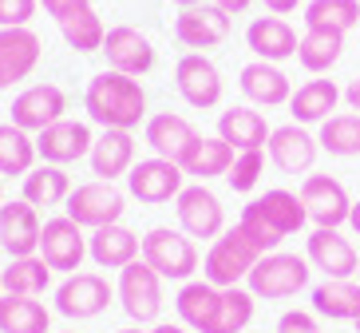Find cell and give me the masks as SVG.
I'll return each mask as SVG.
<instances>
[{"mask_svg": "<svg viewBox=\"0 0 360 333\" xmlns=\"http://www.w3.org/2000/svg\"><path fill=\"white\" fill-rule=\"evenodd\" d=\"M84 111L103 131H135L139 123H147V92L135 75L103 68L99 75L87 80Z\"/></svg>", "mask_w": 360, "mask_h": 333, "instance_id": "cell-1", "label": "cell"}, {"mask_svg": "<svg viewBox=\"0 0 360 333\" xmlns=\"http://www.w3.org/2000/svg\"><path fill=\"white\" fill-rule=\"evenodd\" d=\"M305 222H309V215H305L301 194L281 191V187L250 199V203L242 206V218H238V226L245 230V238H250L262 254L281 250V242H285L289 234H297Z\"/></svg>", "mask_w": 360, "mask_h": 333, "instance_id": "cell-2", "label": "cell"}, {"mask_svg": "<svg viewBox=\"0 0 360 333\" xmlns=\"http://www.w3.org/2000/svg\"><path fill=\"white\" fill-rule=\"evenodd\" d=\"M257 258H262V250L245 238L242 226H230V230H222V234L210 242V250H206V258H202V278L210 282V286H218V290L245 286V278H250V270L257 266Z\"/></svg>", "mask_w": 360, "mask_h": 333, "instance_id": "cell-3", "label": "cell"}, {"mask_svg": "<svg viewBox=\"0 0 360 333\" xmlns=\"http://www.w3.org/2000/svg\"><path fill=\"white\" fill-rule=\"evenodd\" d=\"M309 278H313L309 258L289 254V250H274V254H262L257 258V266L245 278V290L254 294V298H265V301H285V298H297V294L305 290Z\"/></svg>", "mask_w": 360, "mask_h": 333, "instance_id": "cell-4", "label": "cell"}, {"mask_svg": "<svg viewBox=\"0 0 360 333\" xmlns=\"http://www.w3.org/2000/svg\"><path fill=\"white\" fill-rule=\"evenodd\" d=\"M143 262L162 282H191L198 274V246L179 226H150L143 234Z\"/></svg>", "mask_w": 360, "mask_h": 333, "instance_id": "cell-5", "label": "cell"}, {"mask_svg": "<svg viewBox=\"0 0 360 333\" xmlns=\"http://www.w3.org/2000/svg\"><path fill=\"white\" fill-rule=\"evenodd\" d=\"M123 211H127V194L119 191L115 183H103V179L72 187V194H68V203H64V215L72 222H79L84 230L123 222Z\"/></svg>", "mask_w": 360, "mask_h": 333, "instance_id": "cell-6", "label": "cell"}, {"mask_svg": "<svg viewBox=\"0 0 360 333\" xmlns=\"http://www.w3.org/2000/svg\"><path fill=\"white\" fill-rule=\"evenodd\" d=\"M115 298L123 306L135 325H150L159 322L162 313V278L147 266L143 258H135L131 266L119 270V286H115Z\"/></svg>", "mask_w": 360, "mask_h": 333, "instance_id": "cell-7", "label": "cell"}, {"mask_svg": "<svg viewBox=\"0 0 360 333\" xmlns=\"http://www.w3.org/2000/svg\"><path fill=\"white\" fill-rule=\"evenodd\" d=\"M111 301H115V286L103 274H91V270H75L56 286V313H64L72 322L99 318Z\"/></svg>", "mask_w": 360, "mask_h": 333, "instance_id": "cell-8", "label": "cell"}, {"mask_svg": "<svg viewBox=\"0 0 360 333\" xmlns=\"http://www.w3.org/2000/svg\"><path fill=\"white\" fill-rule=\"evenodd\" d=\"M174 218L182 234L202 238V242H214L226 230V206L206 183L182 187V194L174 199Z\"/></svg>", "mask_w": 360, "mask_h": 333, "instance_id": "cell-9", "label": "cell"}, {"mask_svg": "<svg viewBox=\"0 0 360 333\" xmlns=\"http://www.w3.org/2000/svg\"><path fill=\"white\" fill-rule=\"evenodd\" d=\"M174 87H179V96L186 99V108L194 111H210L222 103V72L214 64L206 52H186L174 64Z\"/></svg>", "mask_w": 360, "mask_h": 333, "instance_id": "cell-10", "label": "cell"}, {"mask_svg": "<svg viewBox=\"0 0 360 333\" xmlns=\"http://www.w3.org/2000/svg\"><path fill=\"white\" fill-rule=\"evenodd\" d=\"M182 187H186V175H182L179 163L170 159H159V155H150V159H139L135 167L127 171V194L139 199L143 206H162L170 199H179Z\"/></svg>", "mask_w": 360, "mask_h": 333, "instance_id": "cell-11", "label": "cell"}, {"mask_svg": "<svg viewBox=\"0 0 360 333\" xmlns=\"http://www.w3.org/2000/svg\"><path fill=\"white\" fill-rule=\"evenodd\" d=\"M179 322L191 333H222L226 322V290L210 286L206 278H191L182 282L179 298H174Z\"/></svg>", "mask_w": 360, "mask_h": 333, "instance_id": "cell-12", "label": "cell"}, {"mask_svg": "<svg viewBox=\"0 0 360 333\" xmlns=\"http://www.w3.org/2000/svg\"><path fill=\"white\" fill-rule=\"evenodd\" d=\"M301 203H305V215L313 226H328V230H340L352 215V199L345 191L340 179L333 175H305L301 179Z\"/></svg>", "mask_w": 360, "mask_h": 333, "instance_id": "cell-13", "label": "cell"}, {"mask_svg": "<svg viewBox=\"0 0 360 333\" xmlns=\"http://www.w3.org/2000/svg\"><path fill=\"white\" fill-rule=\"evenodd\" d=\"M40 258L56 274H75L87 258V230L79 222H72L68 215L48 218L40 230Z\"/></svg>", "mask_w": 360, "mask_h": 333, "instance_id": "cell-14", "label": "cell"}, {"mask_svg": "<svg viewBox=\"0 0 360 333\" xmlns=\"http://www.w3.org/2000/svg\"><path fill=\"white\" fill-rule=\"evenodd\" d=\"M64 115H68L64 87H56V84H32V87H24L20 96L12 99V119H8V123H16V127L28 131V135H40L44 127L60 123Z\"/></svg>", "mask_w": 360, "mask_h": 333, "instance_id": "cell-15", "label": "cell"}, {"mask_svg": "<svg viewBox=\"0 0 360 333\" xmlns=\"http://www.w3.org/2000/svg\"><path fill=\"white\" fill-rule=\"evenodd\" d=\"M91 143H96V135H91V127H87L84 119L64 115L60 123H52V127H44L40 135H36V155H40V163L72 167V163L91 155Z\"/></svg>", "mask_w": 360, "mask_h": 333, "instance_id": "cell-16", "label": "cell"}, {"mask_svg": "<svg viewBox=\"0 0 360 333\" xmlns=\"http://www.w3.org/2000/svg\"><path fill=\"white\" fill-rule=\"evenodd\" d=\"M265 151H269V159H274L277 171L309 175L313 163H317V155H321V143H317V135L309 127H301V123H281V127H274Z\"/></svg>", "mask_w": 360, "mask_h": 333, "instance_id": "cell-17", "label": "cell"}, {"mask_svg": "<svg viewBox=\"0 0 360 333\" xmlns=\"http://www.w3.org/2000/svg\"><path fill=\"white\" fill-rule=\"evenodd\" d=\"M40 211L24 199H12V203L0 206V250L8 258H28V254H40Z\"/></svg>", "mask_w": 360, "mask_h": 333, "instance_id": "cell-18", "label": "cell"}, {"mask_svg": "<svg viewBox=\"0 0 360 333\" xmlns=\"http://www.w3.org/2000/svg\"><path fill=\"white\" fill-rule=\"evenodd\" d=\"M305 258L313 270H321L325 278H356V246L340 230L328 226H313V234L305 238Z\"/></svg>", "mask_w": 360, "mask_h": 333, "instance_id": "cell-19", "label": "cell"}, {"mask_svg": "<svg viewBox=\"0 0 360 333\" xmlns=\"http://www.w3.org/2000/svg\"><path fill=\"white\" fill-rule=\"evenodd\" d=\"M103 56H107V68H111V72L135 75V80L155 68V44L139 32V28H131V24H115V28H107Z\"/></svg>", "mask_w": 360, "mask_h": 333, "instance_id": "cell-20", "label": "cell"}, {"mask_svg": "<svg viewBox=\"0 0 360 333\" xmlns=\"http://www.w3.org/2000/svg\"><path fill=\"white\" fill-rule=\"evenodd\" d=\"M174 36L182 48L191 52H210L218 44H226L230 36V16L218 4H198V8H182L174 20Z\"/></svg>", "mask_w": 360, "mask_h": 333, "instance_id": "cell-21", "label": "cell"}, {"mask_svg": "<svg viewBox=\"0 0 360 333\" xmlns=\"http://www.w3.org/2000/svg\"><path fill=\"white\" fill-rule=\"evenodd\" d=\"M44 44L32 28H0V92L36 72Z\"/></svg>", "mask_w": 360, "mask_h": 333, "instance_id": "cell-22", "label": "cell"}, {"mask_svg": "<svg viewBox=\"0 0 360 333\" xmlns=\"http://www.w3.org/2000/svg\"><path fill=\"white\" fill-rule=\"evenodd\" d=\"M238 87L254 108H285L293 99V84H289L285 68L269 64V60H250L238 72Z\"/></svg>", "mask_w": 360, "mask_h": 333, "instance_id": "cell-23", "label": "cell"}, {"mask_svg": "<svg viewBox=\"0 0 360 333\" xmlns=\"http://www.w3.org/2000/svg\"><path fill=\"white\" fill-rule=\"evenodd\" d=\"M297 44H301V36L293 32V24L285 16H274V12L250 20V28H245V48L254 52V60L285 64V60L297 56Z\"/></svg>", "mask_w": 360, "mask_h": 333, "instance_id": "cell-24", "label": "cell"}, {"mask_svg": "<svg viewBox=\"0 0 360 333\" xmlns=\"http://www.w3.org/2000/svg\"><path fill=\"white\" fill-rule=\"evenodd\" d=\"M87 258L99 270H123L135 258H143V238L135 230H127L123 222L99 226V230L87 234Z\"/></svg>", "mask_w": 360, "mask_h": 333, "instance_id": "cell-25", "label": "cell"}, {"mask_svg": "<svg viewBox=\"0 0 360 333\" xmlns=\"http://www.w3.org/2000/svg\"><path fill=\"white\" fill-rule=\"evenodd\" d=\"M87 163H91V175L103 183L127 179V171L135 167V135L131 131H99Z\"/></svg>", "mask_w": 360, "mask_h": 333, "instance_id": "cell-26", "label": "cell"}, {"mask_svg": "<svg viewBox=\"0 0 360 333\" xmlns=\"http://www.w3.org/2000/svg\"><path fill=\"white\" fill-rule=\"evenodd\" d=\"M218 135L230 143L233 151H265L274 127H269V119L254 108V103H233L218 115Z\"/></svg>", "mask_w": 360, "mask_h": 333, "instance_id": "cell-27", "label": "cell"}, {"mask_svg": "<svg viewBox=\"0 0 360 333\" xmlns=\"http://www.w3.org/2000/svg\"><path fill=\"white\" fill-rule=\"evenodd\" d=\"M143 135H147V147L155 151L159 159H170V163H179L182 151L198 139L194 123L186 115H179V111H159V115H147Z\"/></svg>", "mask_w": 360, "mask_h": 333, "instance_id": "cell-28", "label": "cell"}, {"mask_svg": "<svg viewBox=\"0 0 360 333\" xmlns=\"http://www.w3.org/2000/svg\"><path fill=\"white\" fill-rule=\"evenodd\" d=\"M345 99V92L337 87V80H305V84L293 92V99H289V115H293V123H301V127H313V123H325L328 115H337V103Z\"/></svg>", "mask_w": 360, "mask_h": 333, "instance_id": "cell-29", "label": "cell"}, {"mask_svg": "<svg viewBox=\"0 0 360 333\" xmlns=\"http://www.w3.org/2000/svg\"><path fill=\"white\" fill-rule=\"evenodd\" d=\"M233 155H238V151H233L222 135H198L191 147L182 151L179 167H182V175H191V179H198V183H210V179H218V175H230Z\"/></svg>", "mask_w": 360, "mask_h": 333, "instance_id": "cell-30", "label": "cell"}, {"mask_svg": "<svg viewBox=\"0 0 360 333\" xmlns=\"http://www.w3.org/2000/svg\"><path fill=\"white\" fill-rule=\"evenodd\" d=\"M68 194H72V175H68V167H56V163H36L20 179V199L32 203L36 211L64 206Z\"/></svg>", "mask_w": 360, "mask_h": 333, "instance_id": "cell-31", "label": "cell"}, {"mask_svg": "<svg viewBox=\"0 0 360 333\" xmlns=\"http://www.w3.org/2000/svg\"><path fill=\"white\" fill-rule=\"evenodd\" d=\"M313 313L328 322H356L360 318V282L356 278H325L313 286Z\"/></svg>", "mask_w": 360, "mask_h": 333, "instance_id": "cell-32", "label": "cell"}, {"mask_svg": "<svg viewBox=\"0 0 360 333\" xmlns=\"http://www.w3.org/2000/svg\"><path fill=\"white\" fill-rule=\"evenodd\" d=\"M0 333H52V310L40 298L0 294Z\"/></svg>", "mask_w": 360, "mask_h": 333, "instance_id": "cell-33", "label": "cell"}, {"mask_svg": "<svg viewBox=\"0 0 360 333\" xmlns=\"http://www.w3.org/2000/svg\"><path fill=\"white\" fill-rule=\"evenodd\" d=\"M345 56V32H328V28H305L301 44H297V64L309 75H325L337 68Z\"/></svg>", "mask_w": 360, "mask_h": 333, "instance_id": "cell-34", "label": "cell"}, {"mask_svg": "<svg viewBox=\"0 0 360 333\" xmlns=\"http://www.w3.org/2000/svg\"><path fill=\"white\" fill-rule=\"evenodd\" d=\"M56 270L40 258V254H28V258H8V266L0 270V282H4V294H20V298H44L48 286H52Z\"/></svg>", "mask_w": 360, "mask_h": 333, "instance_id": "cell-35", "label": "cell"}, {"mask_svg": "<svg viewBox=\"0 0 360 333\" xmlns=\"http://www.w3.org/2000/svg\"><path fill=\"white\" fill-rule=\"evenodd\" d=\"M36 135L16 123H0V179H24L36 167Z\"/></svg>", "mask_w": 360, "mask_h": 333, "instance_id": "cell-36", "label": "cell"}, {"mask_svg": "<svg viewBox=\"0 0 360 333\" xmlns=\"http://www.w3.org/2000/svg\"><path fill=\"white\" fill-rule=\"evenodd\" d=\"M321 151L337 155V159H356L360 155V111H337L321 123L317 135Z\"/></svg>", "mask_w": 360, "mask_h": 333, "instance_id": "cell-37", "label": "cell"}, {"mask_svg": "<svg viewBox=\"0 0 360 333\" xmlns=\"http://www.w3.org/2000/svg\"><path fill=\"white\" fill-rule=\"evenodd\" d=\"M305 28H328V32H352L360 24V0H309Z\"/></svg>", "mask_w": 360, "mask_h": 333, "instance_id": "cell-38", "label": "cell"}, {"mask_svg": "<svg viewBox=\"0 0 360 333\" xmlns=\"http://www.w3.org/2000/svg\"><path fill=\"white\" fill-rule=\"evenodd\" d=\"M60 36H64V44L72 48V52L79 56H91V52H103V20H99V12L96 8H84V12H75V16H68L64 24H60Z\"/></svg>", "mask_w": 360, "mask_h": 333, "instance_id": "cell-39", "label": "cell"}, {"mask_svg": "<svg viewBox=\"0 0 360 333\" xmlns=\"http://www.w3.org/2000/svg\"><path fill=\"white\" fill-rule=\"evenodd\" d=\"M262 171H265V151L262 147L257 151H238L230 175H226V183H230L238 194H250L257 183H262Z\"/></svg>", "mask_w": 360, "mask_h": 333, "instance_id": "cell-40", "label": "cell"}, {"mask_svg": "<svg viewBox=\"0 0 360 333\" xmlns=\"http://www.w3.org/2000/svg\"><path fill=\"white\" fill-rule=\"evenodd\" d=\"M254 294L245 286H230L226 290V322H222V333H245L250 322H254Z\"/></svg>", "mask_w": 360, "mask_h": 333, "instance_id": "cell-41", "label": "cell"}, {"mask_svg": "<svg viewBox=\"0 0 360 333\" xmlns=\"http://www.w3.org/2000/svg\"><path fill=\"white\" fill-rule=\"evenodd\" d=\"M40 0H0V28H28Z\"/></svg>", "mask_w": 360, "mask_h": 333, "instance_id": "cell-42", "label": "cell"}, {"mask_svg": "<svg viewBox=\"0 0 360 333\" xmlns=\"http://www.w3.org/2000/svg\"><path fill=\"white\" fill-rule=\"evenodd\" d=\"M277 333H321V318L313 310H285L277 318Z\"/></svg>", "mask_w": 360, "mask_h": 333, "instance_id": "cell-43", "label": "cell"}, {"mask_svg": "<svg viewBox=\"0 0 360 333\" xmlns=\"http://www.w3.org/2000/svg\"><path fill=\"white\" fill-rule=\"evenodd\" d=\"M40 8L52 16L56 24H64L68 16H75V12H84V8H91V0H40Z\"/></svg>", "mask_w": 360, "mask_h": 333, "instance_id": "cell-44", "label": "cell"}, {"mask_svg": "<svg viewBox=\"0 0 360 333\" xmlns=\"http://www.w3.org/2000/svg\"><path fill=\"white\" fill-rule=\"evenodd\" d=\"M210 4H218V8L226 12V16H242V12L250 8V4H254V0H210Z\"/></svg>", "mask_w": 360, "mask_h": 333, "instance_id": "cell-45", "label": "cell"}, {"mask_svg": "<svg viewBox=\"0 0 360 333\" xmlns=\"http://www.w3.org/2000/svg\"><path fill=\"white\" fill-rule=\"evenodd\" d=\"M262 4L274 12V16H289V12H297V4H301V0H262Z\"/></svg>", "mask_w": 360, "mask_h": 333, "instance_id": "cell-46", "label": "cell"}, {"mask_svg": "<svg viewBox=\"0 0 360 333\" xmlns=\"http://www.w3.org/2000/svg\"><path fill=\"white\" fill-rule=\"evenodd\" d=\"M345 103H349V111H360V75L345 87Z\"/></svg>", "mask_w": 360, "mask_h": 333, "instance_id": "cell-47", "label": "cell"}, {"mask_svg": "<svg viewBox=\"0 0 360 333\" xmlns=\"http://www.w3.org/2000/svg\"><path fill=\"white\" fill-rule=\"evenodd\" d=\"M147 333H191V329H186L182 322H159L155 329H147Z\"/></svg>", "mask_w": 360, "mask_h": 333, "instance_id": "cell-48", "label": "cell"}, {"mask_svg": "<svg viewBox=\"0 0 360 333\" xmlns=\"http://www.w3.org/2000/svg\"><path fill=\"white\" fill-rule=\"evenodd\" d=\"M349 226L360 234V203H352V215H349Z\"/></svg>", "mask_w": 360, "mask_h": 333, "instance_id": "cell-49", "label": "cell"}, {"mask_svg": "<svg viewBox=\"0 0 360 333\" xmlns=\"http://www.w3.org/2000/svg\"><path fill=\"white\" fill-rule=\"evenodd\" d=\"M170 4H179V8H198V4H206V0H170Z\"/></svg>", "mask_w": 360, "mask_h": 333, "instance_id": "cell-50", "label": "cell"}, {"mask_svg": "<svg viewBox=\"0 0 360 333\" xmlns=\"http://www.w3.org/2000/svg\"><path fill=\"white\" fill-rule=\"evenodd\" d=\"M115 333H147L143 325H127V329H115Z\"/></svg>", "mask_w": 360, "mask_h": 333, "instance_id": "cell-51", "label": "cell"}, {"mask_svg": "<svg viewBox=\"0 0 360 333\" xmlns=\"http://www.w3.org/2000/svg\"><path fill=\"white\" fill-rule=\"evenodd\" d=\"M4 203H8V199H4V179H0V206H4Z\"/></svg>", "mask_w": 360, "mask_h": 333, "instance_id": "cell-52", "label": "cell"}, {"mask_svg": "<svg viewBox=\"0 0 360 333\" xmlns=\"http://www.w3.org/2000/svg\"><path fill=\"white\" fill-rule=\"evenodd\" d=\"M352 325H356V333H360V318H356V322H352Z\"/></svg>", "mask_w": 360, "mask_h": 333, "instance_id": "cell-53", "label": "cell"}, {"mask_svg": "<svg viewBox=\"0 0 360 333\" xmlns=\"http://www.w3.org/2000/svg\"><path fill=\"white\" fill-rule=\"evenodd\" d=\"M356 282H360V262H356Z\"/></svg>", "mask_w": 360, "mask_h": 333, "instance_id": "cell-54", "label": "cell"}, {"mask_svg": "<svg viewBox=\"0 0 360 333\" xmlns=\"http://www.w3.org/2000/svg\"><path fill=\"white\" fill-rule=\"evenodd\" d=\"M0 294H4V282H0Z\"/></svg>", "mask_w": 360, "mask_h": 333, "instance_id": "cell-55", "label": "cell"}, {"mask_svg": "<svg viewBox=\"0 0 360 333\" xmlns=\"http://www.w3.org/2000/svg\"><path fill=\"white\" fill-rule=\"evenodd\" d=\"M68 333H75V329H68Z\"/></svg>", "mask_w": 360, "mask_h": 333, "instance_id": "cell-56", "label": "cell"}]
</instances>
